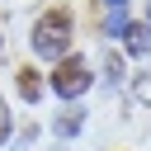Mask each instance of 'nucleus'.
I'll use <instances>...</instances> for the list:
<instances>
[{
  "label": "nucleus",
  "mask_w": 151,
  "mask_h": 151,
  "mask_svg": "<svg viewBox=\"0 0 151 151\" xmlns=\"http://www.w3.org/2000/svg\"><path fill=\"white\" fill-rule=\"evenodd\" d=\"M123 47H127L132 57H146V52H151V24H146V19H142V24H127Z\"/></svg>",
  "instance_id": "obj_4"
},
{
  "label": "nucleus",
  "mask_w": 151,
  "mask_h": 151,
  "mask_svg": "<svg viewBox=\"0 0 151 151\" xmlns=\"http://www.w3.org/2000/svg\"><path fill=\"white\" fill-rule=\"evenodd\" d=\"M71 38H76L71 9H47V14H38L28 42H33V57L38 61H61V57H71Z\"/></svg>",
  "instance_id": "obj_1"
},
{
  "label": "nucleus",
  "mask_w": 151,
  "mask_h": 151,
  "mask_svg": "<svg viewBox=\"0 0 151 151\" xmlns=\"http://www.w3.org/2000/svg\"><path fill=\"white\" fill-rule=\"evenodd\" d=\"M104 5H109V9H127V0H104Z\"/></svg>",
  "instance_id": "obj_9"
},
{
  "label": "nucleus",
  "mask_w": 151,
  "mask_h": 151,
  "mask_svg": "<svg viewBox=\"0 0 151 151\" xmlns=\"http://www.w3.org/2000/svg\"><path fill=\"white\" fill-rule=\"evenodd\" d=\"M146 24H151V0H146Z\"/></svg>",
  "instance_id": "obj_10"
},
{
  "label": "nucleus",
  "mask_w": 151,
  "mask_h": 151,
  "mask_svg": "<svg viewBox=\"0 0 151 151\" xmlns=\"http://www.w3.org/2000/svg\"><path fill=\"white\" fill-rule=\"evenodd\" d=\"M14 137V118H9V104H5V94H0V146Z\"/></svg>",
  "instance_id": "obj_8"
},
{
  "label": "nucleus",
  "mask_w": 151,
  "mask_h": 151,
  "mask_svg": "<svg viewBox=\"0 0 151 151\" xmlns=\"http://www.w3.org/2000/svg\"><path fill=\"white\" fill-rule=\"evenodd\" d=\"M80 127H85V109H80V104H66V109L57 113V123H52V132H57L61 142H71Z\"/></svg>",
  "instance_id": "obj_3"
},
{
  "label": "nucleus",
  "mask_w": 151,
  "mask_h": 151,
  "mask_svg": "<svg viewBox=\"0 0 151 151\" xmlns=\"http://www.w3.org/2000/svg\"><path fill=\"white\" fill-rule=\"evenodd\" d=\"M47 85H52V94H57V99H66V104H80V94L94 85V71H90V61H85V57H61Z\"/></svg>",
  "instance_id": "obj_2"
},
{
  "label": "nucleus",
  "mask_w": 151,
  "mask_h": 151,
  "mask_svg": "<svg viewBox=\"0 0 151 151\" xmlns=\"http://www.w3.org/2000/svg\"><path fill=\"white\" fill-rule=\"evenodd\" d=\"M99 80H104V85H109V90H118V85H123V80H127V66H123V57H118V52H113V47H109V52H104V76H99Z\"/></svg>",
  "instance_id": "obj_5"
},
{
  "label": "nucleus",
  "mask_w": 151,
  "mask_h": 151,
  "mask_svg": "<svg viewBox=\"0 0 151 151\" xmlns=\"http://www.w3.org/2000/svg\"><path fill=\"white\" fill-rule=\"evenodd\" d=\"M42 90H47V85L38 80V71H33V66H24V71H19V94H24V104H38V99H42Z\"/></svg>",
  "instance_id": "obj_6"
},
{
  "label": "nucleus",
  "mask_w": 151,
  "mask_h": 151,
  "mask_svg": "<svg viewBox=\"0 0 151 151\" xmlns=\"http://www.w3.org/2000/svg\"><path fill=\"white\" fill-rule=\"evenodd\" d=\"M0 42H5V38H0Z\"/></svg>",
  "instance_id": "obj_11"
},
{
  "label": "nucleus",
  "mask_w": 151,
  "mask_h": 151,
  "mask_svg": "<svg viewBox=\"0 0 151 151\" xmlns=\"http://www.w3.org/2000/svg\"><path fill=\"white\" fill-rule=\"evenodd\" d=\"M127 24H132V19H127V9H109V19H104V38H123V33H127Z\"/></svg>",
  "instance_id": "obj_7"
}]
</instances>
